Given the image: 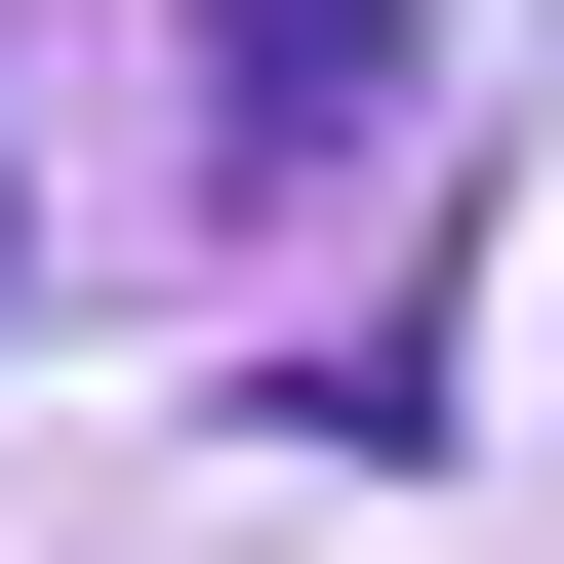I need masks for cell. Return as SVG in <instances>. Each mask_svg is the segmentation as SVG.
<instances>
[{
  "instance_id": "obj_1",
  "label": "cell",
  "mask_w": 564,
  "mask_h": 564,
  "mask_svg": "<svg viewBox=\"0 0 564 564\" xmlns=\"http://www.w3.org/2000/svg\"><path fill=\"white\" fill-rule=\"evenodd\" d=\"M364 162H403V0H202V202L282 242V202H364Z\"/></svg>"
}]
</instances>
